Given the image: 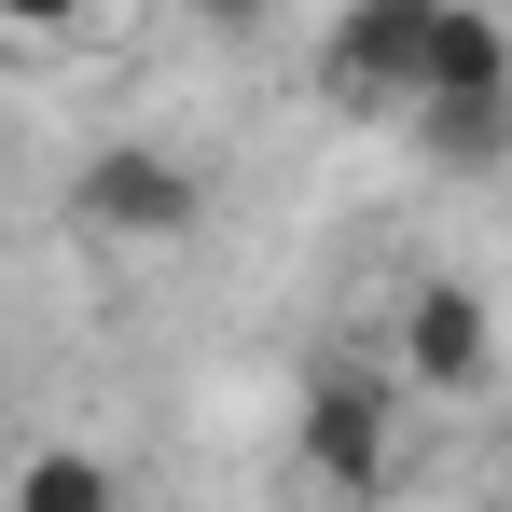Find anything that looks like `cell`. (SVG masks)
Masks as SVG:
<instances>
[{
    "instance_id": "cell-3",
    "label": "cell",
    "mask_w": 512,
    "mask_h": 512,
    "mask_svg": "<svg viewBox=\"0 0 512 512\" xmlns=\"http://www.w3.org/2000/svg\"><path fill=\"white\" fill-rule=\"evenodd\" d=\"M402 402H485L499 388V305L471 277H416L402 291V360H388Z\"/></svg>"
},
{
    "instance_id": "cell-9",
    "label": "cell",
    "mask_w": 512,
    "mask_h": 512,
    "mask_svg": "<svg viewBox=\"0 0 512 512\" xmlns=\"http://www.w3.org/2000/svg\"><path fill=\"white\" fill-rule=\"evenodd\" d=\"M194 14H208V28H263V0H194Z\"/></svg>"
},
{
    "instance_id": "cell-5",
    "label": "cell",
    "mask_w": 512,
    "mask_h": 512,
    "mask_svg": "<svg viewBox=\"0 0 512 512\" xmlns=\"http://www.w3.org/2000/svg\"><path fill=\"white\" fill-rule=\"evenodd\" d=\"M402 111H512V42L485 0H429L416 28V97Z\"/></svg>"
},
{
    "instance_id": "cell-8",
    "label": "cell",
    "mask_w": 512,
    "mask_h": 512,
    "mask_svg": "<svg viewBox=\"0 0 512 512\" xmlns=\"http://www.w3.org/2000/svg\"><path fill=\"white\" fill-rule=\"evenodd\" d=\"M84 0H0V42H70Z\"/></svg>"
},
{
    "instance_id": "cell-7",
    "label": "cell",
    "mask_w": 512,
    "mask_h": 512,
    "mask_svg": "<svg viewBox=\"0 0 512 512\" xmlns=\"http://www.w3.org/2000/svg\"><path fill=\"white\" fill-rule=\"evenodd\" d=\"M402 125H416V139H429L457 180H485V167L512 153V111H402Z\"/></svg>"
},
{
    "instance_id": "cell-6",
    "label": "cell",
    "mask_w": 512,
    "mask_h": 512,
    "mask_svg": "<svg viewBox=\"0 0 512 512\" xmlns=\"http://www.w3.org/2000/svg\"><path fill=\"white\" fill-rule=\"evenodd\" d=\"M0 512H125V485H111V457H84V443H42V457L0 471Z\"/></svg>"
},
{
    "instance_id": "cell-4",
    "label": "cell",
    "mask_w": 512,
    "mask_h": 512,
    "mask_svg": "<svg viewBox=\"0 0 512 512\" xmlns=\"http://www.w3.org/2000/svg\"><path fill=\"white\" fill-rule=\"evenodd\" d=\"M416 28H429V0H333L319 97H333V111H402V97H416Z\"/></svg>"
},
{
    "instance_id": "cell-2",
    "label": "cell",
    "mask_w": 512,
    "mask_h": 512,
    "mask_svg": "<svg viewBox=\"0 0 512 512\" xmlns=\"http://www.w3.org/2000/svg\"><path fill=\"white\" fill-rule=\"evenodd\" d=\"M291 457L333 485V512H374L402 485V388L360 374V360H333V374L305 388V416H291Z\"/></svg>"
},
{
    "instance_id": "cell-1",
    "label": "cell",
    "mask_w": 512,
    "mask_h": 512,
    "mask_svg": "<svg viewBox=\"0 0 512 512\" xmlns=\"http://www.w3.org/2000/svg\"><path fill=\"white\" fill-rule=\"evenodd\" d=\"M56 208H70V236H97V250H180L208 222V167L167 153V139H97L84 167L56 180Z\"/></svg>"
}]
</instances>
